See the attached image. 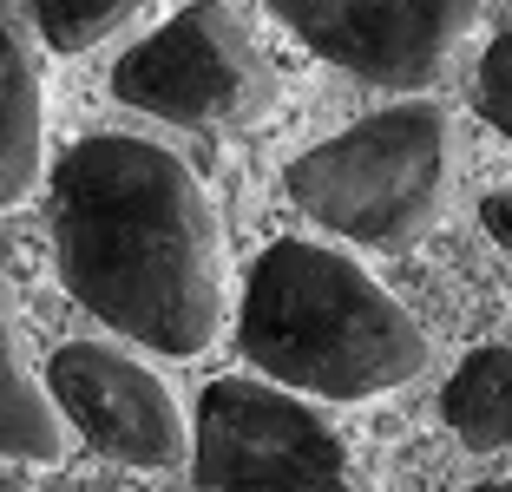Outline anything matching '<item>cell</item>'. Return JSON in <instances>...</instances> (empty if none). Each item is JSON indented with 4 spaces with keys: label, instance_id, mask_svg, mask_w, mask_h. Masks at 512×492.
<instances>
[{
    "label": "cell",
    "instance_id": "obj_2",
    "mask_svg": "<svg viewBox=\"0 0 512 492\" xmlns=\"http://www.w3.org/2000/svg\"><path fill=\"white\" fill-rule=\"evenodd\" d=\"M243 361L322 401H368L427 368L421 322L362 263L283 237L250 263L237 302Z\"/></svg>",
    "mask_w": 512,
    "mask_h": 492
},
{
    "label": "cell",
    "instance_id": "obj_4",
    "mask_svg": "<svg viewBox=\"0 0 512 492\" xmlns=\"http://www.w3.org/2000/svg\"><path fill=\"white\" fill-rule=\"evenodd\" d=\"M197 492H355L348 447L309 401L230 374L211 381L191 427Z\"/></svg>",
    "mask_w": 512,
    "mask_h": 492
},
{
    "label": "cell",
    "instance_id": "obj_3",
    "mask_svg": "<svg viewBox=\"0 0 512 492\" xmlns=\"http://www.w3.org/2000/svg\"><path fill=\"white\" fill-rule=\"evenodd\" d=\"M283 191L335 237L401 250L434 224L447 191V112L427 99L368 112L362 125L302 151L283 171Z\"/></svg>",
    "mask_w": 512,
    "mask_h": 492
},
{
    "label": "cell",
    "instance_id": "obj_12",
    "mask_svg": "<svg viewBox=\"0 0 512 492\" xmlns=\"http://www.w3.org/2000/svg\"><path fill=\"white\" fill-rule=\"evenodd\" d=\"M473 99H480L486 125H493V132H506V138H512V27L499 33L493 46H486L480 73H473Z\"/></svg>",
    "mask_w": 512,
    "mask_h": 492
},
{
    "label": "cell",
    "instance_id": "obj_8",
    "mask_svg": "<svg viewBox=\"0 0 512 492\" xmlns=\"http://www.w3.org/2000/svg\"><path fill=\"white\" fill-rule=\"evenodd\" d=\"M440 420L467 453L512 447V348H473L440 388Z\"/></svg>",
    "mask_w": 512,
    "mask_h": 492
},
{
    "label": "cell",
    "instance_id": "obj_11",
    "mask_svg": "<svg viewBox=\"0 0 512 492\" xmlns=\"http://www.w3.org/2000/svg\"><path fill=\"white\" fill-rule=\"evenodd\" d=\"M138 7H151V0H33V20L53 53H86L106 33H119Z\"/></svg>",
    "mask_w": 512,
    "mask_h": 492
},
{
    "label": "cell",
    "instance_id": "obj_14",
    "mask_svg": "<svg viewBox=\"0 0 512 492\" xmlns=\"http://www.w3.org/2000/svg\"><path fill=\"white\" fill-rule=\"evenodd\" d=\"M473 492H512V479H486V486H473Z\"/></svg>",
    "mask_w": 512,
    "mask_h": 492
},
{
    "label": "cell",
    "instance_id": "obj_7",
    "mask_svg": "<svg viewBox=\"0 0 512 492\" xmlns=\"http://www.w3.org/2000/svg\"><path fill=\"white\" fill-rule=\"evenodd\" d=\"M46 394L86 433V447H99L106 460L145 466V473L191 460V427H184L171 388L145 361L119 355L106 342H66L46 368Z\"/></svg>",
    "mask_w": 512,
    "mask_h": 492
},
{
    "label": "cell",
    "instance_id": "obj_6",
    "mask_svg": "<svg viewBox=\"0 0 512 492\" xmlns=\"http://www.w3.org/2000/svg\"><path fill=\"white\" fill-rule=\"evenodd\" d=\"M276 20L342 73L421 92L453 66L486 0H270Z\"/></svg>",
    "mask_w": 512,
    "mask_h": 492
},
{
    "label": "cell",
    "instance_id": "obj_9",
    "mask_svg": "<svg viewBox=\"0 0 512 492\" xmlns=\"http://www.w3.org/2000/svg\"><path fill=\"white\" fill-rule=\"evenodd\" d=\"M40 178V66L14 27H0V210Z\"/></svg>",
    "mask_w": 512,
    "mask_h": 492
},
{
    "label": "cell",
    "instance_id": "obj_13",
    "mask_svg": "<svg viewBox=\"0 0 512 492\" xmlns=\"http://www.w3.org/2000/svg\"><path fill=\"white\" fill-rule=\"evenodd\" d=\"M480 224H486V237L512 256V191H493V197H486V204H480Z\"/></svg>",
    "mask_w": 512,
    "mask_h": 492
},
{
    "label": "cell",
    "instance_id": "obj_10",
    "mask_svg": "<svg viewBox=\"0 0 512 492\" xmlns=\"http://www.w3.org/2000/svg\"><path fill=\"white\" fill-rule=\"evenodd\" d=\"M60 427H53V394L33 381L14 342V296L0 283V460H53Z\"/></svg>",
    "mask_w": 512,
    "mask_h": 492
},
{
    "label": "cell",
    "instance_id": "obj_5",
    "mask_svg": "<svg viewBox=\"0 0 512 492\" xmlns=\"http://www.w3.org/2000/svg\"><path fill=\"white\" fill-rule=\"evenodd\" d=\"M270 66L224 0H191L112 66V92L171 125H250L270 105Z\"/></svg>",
    "mask_w": 512,
    "mask_h": 492
},
{
    "label": "cell",
    "instance_id": "obj_15",
    "mask_svg": "<svg viewBox=\"0 0 512 492\" xmlns=\"http://www.w3.org/2000/svg\"><path fill=\"white\" fill-rule=\"evenodd\" d=\"M0 492H27V486H20V479H0Z\"/></svg>",
    "mask_w": 512,
    "mask_h": 492
},
{
    "label": "cell",
    "instance_id": "obj_1",
    "mask_svg": "<svg viewBox=\"0 0 512 492\" xmlns=\"http://www.w3.org/2000/svg\"><path fill=\"white\" fill-rule=\"evenodd\" d=\"M53 256L79 309L158 355H204L224 322V243L178 151L132 132L53 164Z\"/></svg>",
    "mask_w": 512,
    "mask_h": 492
}]
</instances>
